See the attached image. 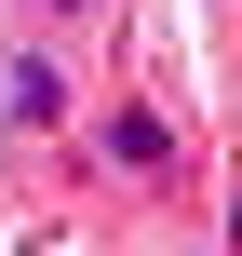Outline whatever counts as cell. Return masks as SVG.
Returning a JSON list of instances; mask_svg holds the SVG:
<instances>
[{
  "mask_svg": "<svg viewBox=\"0 0 242 256\" xmlns=\"http://www.w3.org/2000/svg\"><path fill=\"white\" fill-rule=\"evenodd\" d=\"M0 108H13V135H54V122H67V68H54V54H13V68H0Z\"/></svg>",
  "mask_w": 242,
  "mask_h": 256,
  "instance_id": "cell-1",
  "label": "cell"
},
{
  "mask_svg": "<svg viewBox=\"0 0 242 256\" xmlns=\"http://www.w3.org/2000/svg\"><path fill=\"white\" fill-rule=\"evenodd\" d=\"M108 162H121V176H162V162H175V122H162V108H108Z\"/></svg>",
  "mask_w": 242,
  "mask_h": 256,
  "instance_id": "cell-2",
  "label": "cell"
},
{
  "mask_svg": "<svg viewBox=\"0 0 242 256\" xmlns=\"http://www.w3.org/2000/svg\"><path fill=\"white\" fill-rule=\"evenodd\" d=\"M40 14H54V27H94V14H108V0H40Z\"/></svg>",
  "mask_w": 242,
  "mask_h": 256,
  "instance_id": "cell-3",
  "label": "cell"
}]
</instances>
